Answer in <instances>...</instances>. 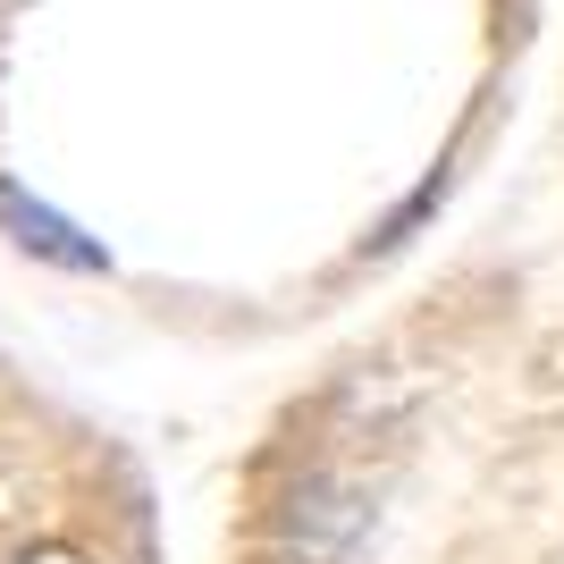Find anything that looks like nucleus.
I'll list each match as a JSON object with an SVG mask.
<instances>
[{"instance_id":"1","label":"nucleus","mask_w":564,"mask_h":564,"mask_svg":"<svg viewBox=\"0 0 564 564\" xmlns=\"http://www.w3.org/2000/svg\"><path fill=\"white\" fill-rule=\"evenodd\" d=\"M0 228H9V245L18 253H34V261H51V270H110V253H101L94 236L76 228L68 212H51V203H34V194L18 186V177H0Z\"/></svg>"},{"instance_id":"2","label":"nucleus","mask_w":564,"mask_h":564,"mask_svg":"<svg viewBox=\"0 0 564 564\" xmlns=\"http://www.w3.org/2000/svg\"><path fill=\"white\" fill-rule=\"evenodd\" d=\"M18 564H85L76 547H34V556H18Z\"/></svg>"}]
</instances>
